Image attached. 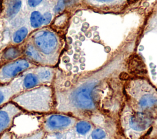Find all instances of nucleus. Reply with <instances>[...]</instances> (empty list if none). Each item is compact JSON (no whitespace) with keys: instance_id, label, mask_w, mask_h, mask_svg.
<instances>
[{"instance_id":"nucleus-11","label":"nucleus","mask_w":157,"mask_h":139,"mask_svg":"<svg viewBox=\"0 0 157 139\" xmlns=\"http://www.w3.org/2000/svg\"><path fill=\"white\" fill-rule=\"evenodd\" d=\"M33 69L42 85H48L52 82L54 78V70L51 66L37 65Z\"/></svg>"},{"instance_id":"nucleus-25","label":"nucleus","mask_w":157,"mask_h":139,"mask_svg":"<svg viewBox=\"0 0 157 139\" xmlns=\"http://www.w3.org/2000/svg\"><path fill=\"white\" fill-rule=\"evenodd\" d=\"M1 61H0V64H1Z\"/></svg>"},{"instance_id":"nucleus-19","label":"nucleus","mask_w":157,"mask_h":139,"mask_svg":"<svg viewBox=\"0 0 157 139\" xmlns=\"http://www.w3.org/2000/svg\"><path fill=\"white\" fill-rule=\"evenodd\" d=\"M91 128L90 123L86 121H80L76 125V130L80 134H85L88 132Z\"/></svg>"},{"instance_id":"nucleus-1","label":"nucleus","mask_w":157,"mask_h":139,"mask_svg":"<svg viewBox=\"0 0 157 139\" xmlns=\"http://www.w3.org/2000/svg\"><path fill=\"white\" fill-rule=\"evenodd\" d=\"M22 110L33 113H47L53 102V91L48 85H42L22 91L11 99Z\"/></svg>"},{"instance_id":"nucleus-13","label":"nucleus","mask_w":157,"mask_h":139,"mask_svg":"<svg viewBox=\"0 0 157 139\" xmlns=\"http://www.w3.org/2000/svg\"><path fill=\"white\" fill-rule=\"evenodd\" d=\"M30 29L28 23L14 29L11 36L12 44L14 45H20L23 44L28 37Z\"/></svg>"},{"instance_id":"nucleus-12","label":"nucleus","mask_w":157,"mask_h":139,"mask_svg":"<svg viewBox=\"0 0 157 139\" xmlns=\"http://www.w3.org/2000/svg\"><path fill=\"white\" fill-rule=\"evenodd\" d=\"M23 57L22 46L18 45H13L9 46L2 51L0 56L1 62L4 63L16 60Z\"/></svg>"},{"instance_id":"nucleus-18","label":"nucleus","mask_w":157,"mask_h":139,"mask_svg":"<svg viewBox=\"0 0 157 139\" xmlns=\"http://www.w3.org/2000/svg\"><path fill=\"white\" fill-rule=\"evenodd\" d=\"M74 0H56V3L53 8V12L56 14H58L62 12L66 7L71 4Z\"/></svg>"},{"instance_id":"nucleus-4","label":"nucleus","mask_w":157,"mask_h":139,"mask_svg":"<svg viewBox=\"0 0 157 139\" xmlns=\"http://www.w3.org/2000/svg\"><path fill=\"white\" fill-rule=\"evenodd\" d=\"M96 84L97 82H89L82 85L75 90L71 94V101L73 104L80 109H93L94 104L91 93Z\"/></svg>"},{"instance_id":"nucleus-15","label":"nucleus","mask_w":157,"mask_h":139,"mask_svg":"<svg viewBox=\"0 0 157 139\" xmlns=\"http://www.w3.org/2000/svg\"><path fill=\"white\" fill-rule=\"evenodd\" d=\"M28 24L30 29L36 30L44 27L42 11L34 9L32 10L28 16Z\"/></svg>"},{"instance_id":"nucleus-24","label":"nucleus","mask_w":157,"mask_h":139,"mask_svg":"<svg viewBox=\"0 0 157 139\" xmlns=\"http://www.w3.org/2000/svg\"><path fill=\"white\" fill-rule=\"evenodd\" d=\"M128 1H136V0H128Z\"/></svg>"},{"instance_id":"nucleus-16","label":"nucleus","mask_w":157,"mask_h":139,"mask_svg":"<svg viewBox=\"0 0 157 139\" xmlns=\"http://www.w3.org/2000/svg\"><path fill=\"white\" fill-rule=\"evenodd\" d=\"M15 95V93L9 84L0 85V108L10 102Z\"/></svg>"},{"instance_id":"nucleus-17","label":"nucleus","mask_w":157,"mask_h":139,"mask_svg":"<svg viewBox=\"0 0 157 139\" xmlns=\"http://www.w3.org/2000/svg\"><path fill=\"white\" fill-rule=\"evenodd\" d=\"M139 104L142 108L153 107L157 105V99L153 95L145 94L140 99Z\"/></svg>"},{"instance_id":"nucleus-7","label":"nucleus","mask_w":157,"mask_h":139,"mask_svg":"<svg viewBox=\"0 0 157 139\" xmlns=\"http://www.w3.org/2000/svg\"><path fill=\"white\" fill-rule=\"evenodd\" d=\"M22 113L23 110L12 101L0 108V137L12 126L14 119Z\"/></svg>"},{"instance_id":"nucleus-22","label":"nucleus","mask_w":157,"mask_h":139,"mask_svg":"<svg viewBox=\"0 0 157 139\" xmlns=\"http://www.w3.org/2000/svg\"><path fill=\"white\" fill-rule=\"evenodd\" d=\"M91 137L93 139H102L105 137V133L101 129H96L93 131Z\"/></svg>"},{"instance_id":"nucleus-23","label":"nucleus","mask_w":157,"mask_h":139,"mask_svg":"<svg viewBox=\"0 0 157 139\" xmlns=\"http://www.w3.org/2000/svg\"><path fill=\"white\" fill-rule=\"evenodd\" d=\"M43 0H27V4L29 8L35 9L38 7Z\"/></svg>"},{"instance_id":"nucleus-2","label":"nucleus","mask_w":157,"mask_h":139,"mask_svg":"<svg viewBox=\"0 0 157 139\" xmlns=\"http://www.w3.org/2000/svg\"><path fill=\"white\" fill-rule=\"evenodd\" d=\"M27 38L43 57L47 66L56 64L62 47L61 38L57 33L45 26L33 30Z\"/></svg>"},{"instance_id":"nucleus-10","label":"nucleus","mask_w":157,"mask_h":139,"mask_svg":"<svg viewBox=\"0 0 157 139\" xmlns=\"http://www.w3.org/2000/svg\"><path fill=\"white\" fill-rule=\"evenodd\" d=\"M151 123L150 117L144 113H135L129 121L130 126L136 130H144L149 127Z\"/></svg>"},{"instance_id":"nucleus-9","label":"nucleus","mask_w":157,"mask_h":139,"mask_svg":"<svg viewBox=\"0 0 157 139\" xmlns=\"http://www.w3.org/2000/svg\"><path fill=\"white\" fill-rule=\"evenodd\" d=\"M23 57L28 59L37 65H47L46 62L38 50L28 38L23 43Z\"/></svg>"},{"instance_id":"nucleus-6","label":"nucleus","mask_w":157,"mask_h":139,"mask_svg":"<svg viewBox=\"0 0 157 139\" xmlns=\"http://www.w3.org/2000/svg\"><path fill=\"white\" fill-rule=\"evenodd\" d=\"M86 7L101 12H118L124 9L128 0H80Z\"/></svg>"},{"instance_id":"nucleus-5","label":"nucleus","mask_w":157,"mask_h":139,"mask_svg":"<svg viewBox=\"0 0 157 139\" xmlns=\"http://www.w3.org/2000/svg\"><path fill=\"white\" fill-rule=\"evenodd\" d=\"M33 68L28 69L21 73L9 83L15 95L22 91L42 85Z\"/></svg>"},{"instance_id":"nucleus-21","label":"nucleus","mask_w":157,"mask_h":139,"mask_svg":"<svg viewBox=\"0 0 157 139\" xmlns=\"http://www.w3.org/2000/svg\"><path fill=\"white\" fill-rule=\"evenodd\" d=\"M42 14H43L44 27H45L51 23L52 20L53 15H52V13L50 10L42 11Z\"/></svg>"},{"instance_id":"nucleus-20","label":"nucleus","mask_w":157,"mask_h":139,"mask_svg":"<svg viewBox=\"0 0 157 139\" xmlns=\"http://www.w3.org/2000/svg\"><path fill=\"white\" fill-rule=\"evenodd\" d=\"M44 133H45L44 132H43L42 130H40V131H37V132L31 134L30 135H28L23 136V137H20L16 138L14 139H42Z\"/></svg>"},{"instance_id":"nucleus-3","label":"nucleus","mask_w":157,"mask_h":139,"mask_svg":"<svg viewBox=\"0 0 157 139\" xmlns=\"http://www.w3.org/2000/svg\"><path fill=\"white\" fill-rule=\"evenodd\" d=\"M36 66L24 57L3 63L0 66V85L9 84L21 73Z\"/></svg>"},{"instance_id":"nucleus-8","label":"nucleus","mask_w":157,"mask_h":139,"mask_svg":"<svg viewBox=\"0 0 157 139\" xmlns=\"http://www.w3.org/2000/svg\"><path fill=\"white\" fill-rule=\"evenodd\" d=\"M71 119L68 116L60 114H48L44 116L41 121V130L44 132H51L68 127Z\"/></svg>"},{"instance_id":"nucleus-14","label":"nucleus","mask_w":157,"mask_h":139,"mask_svg":"<svg viewBox=\"0 0 157 139\" xmlns=\"http://www.w3.org/2000/svg\"><path fill=\"white\" fill-rule=\"evenodd\" d=\"M22 2L21 0H10L7 5L5 10V18L8 21H11L19 15Z\"/></svg>"}]
</instances>
